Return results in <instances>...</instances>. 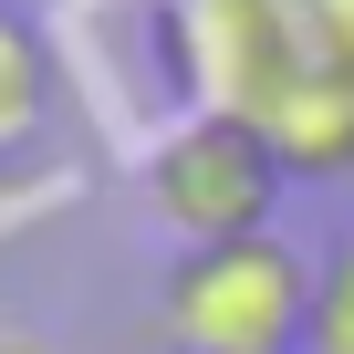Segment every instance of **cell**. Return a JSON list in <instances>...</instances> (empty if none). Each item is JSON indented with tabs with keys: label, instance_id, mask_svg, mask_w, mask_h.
<instances>
[{
	"label": "cell",
	"instance_id": "cell-1",
	"mask_svg": "<svg viewBox=\"0 0 354 354\" xmlns=\"http://www.w3.org/2000/svg\"><path fill=\"white\" fill-rule=\"evenodd\" d=\"M302 323H313V261L281 230L177 250L146 302L156 354H302Z\"/></svg>",
	"mask_w": 354,
	"mask_h": 354
},
{
	"label": "cell",
	"instance_id": "cell-2",
	"mask_svg": "<svg viewBox=\"0 0 354 354\" xmlns=\"http://www.w3.org/2000/svg\"><path fill=\"white\" fill-rule=\"evenodd\" d=\"M146 219L177 240V250H219V240H261L292 167L271 156V136L230 104H188L156 146H146Z\"/></svg>",
	"mask_w": 354,
	"mask_h": 354
},
{
	"label": "cell",
	"instance_id": "cell-3",
	"mask_svg": "<svg viewBox=\"0 0 354 354\" xmlns=\"http://www.w3.org/2000/svg\"><path fill=\"white\" fill-rule=\"evenodd\" d=\"M53 94H63V53H53V32H42L32 11H11V0H0V167L42 146Z\"/></svg>",
	"mask_w": 354,
	"mask_h": 354
},
{
	"label": "cell",
	"instance_id": "cell-4",
	"mask_svg": "<svg viewBox=\"0 0 354 354\" xmlns=\"http://www.w3.org/2000/svg\"><path fill=\"white\" fill-rule=\"evenodd\" d=\"M302 354H354V230H333L323 261H313V323H302Z\"/></svg>",
	"mask_w": 354,
	"mask_h": 354
},
{
	"label": "cell",
	"instance_id": "cell-5",
	"mask_svg": "<svg viewBox=\"0 0 354 354\" xmlns=\"http://www.w3.org/2000/svg\"><path fill=\"white\" fill-rule=\"evenodd\" d=\"M0 354H53L42 333H11V323H0Z\"/></svg>",
	"mask_w": 354,
	"mask_h": 354
},
{
	"label": "cell",
	"instance_id": "cell-6",
	"mask_svg": "<svg viewBox=\"0 0 354 354\" xmlns=\"http://www.w3.org/2000/svg\"><path fill=\"white\" fill-rule=\"evenodd\" d=\"M11 11H32V0H11Z\"/></svg>",
	"mask_w": 354,
	"mask_h": 354
}]
</instances>
